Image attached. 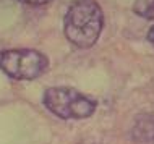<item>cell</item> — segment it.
<instances>
[{
    "instance_id": "6da1fadb",
    "label": "cell",
    "mask_w": 154,
    "mask_h": 144,
    "mask_svg": "<svg viewBox=\"0 0 154 144\" xmlns=\"http://www.w3.org/2000/svg\"><path fill=\"white\" fill-rule=\"evenodd\" d=\"M104 28V13L96 0H75L63 18V32L70 44L78 49H91Z\"/></svg>"
},
{
    "instance_id": "7a4b0ae2",
    "label": "cell",
    "mask_w": 154,
    "mask_h": 144,
    "mask_svg": "<svg viewBox=\"0 0 154 144\" xmlns=\"http://www.w3.org/2000/svg\"><path fill=\"white\" fill-rule=\"evenodd\" d=\"M42 104L54 115L63 120H81L91 117L97 109V100L94 97L83 94L75 88L57 86L45 89Z\"/></svg>"
},
{
    "instance_id": "3957f363",
    "label": "cell",
    "mask_w": 154,
    "mask_h": 144,
    "mask_svg": "<svg viewBox=\"0 0 154 144\" xmlns=\"http://www.w3.org/2000/svg\"><path fill=\"white\" fill-rule=\"evenodd\" d=\"M0 70L13 80H36L49 70V58L34 49H8L0 52Z\"/></svg>"
},
{
    "instance_id": "277c9868",
    "label": "cell",
    "mask_w": 154,
    "mask_h": 144,
    "mask_svg": "<svg viewBox=\"0 0 154 144\" xmlns=\"http://www.w3.org/2000/svg\"><path fill=\"white\" fill-rule=\"evenodd\" d=\"M131 136L138 142H148L154 139V113L140 115L135 120Z\"/></svg>"
},
{
    "instance_id": "5b68a950",
    "label": "cell",
    "mask_w": 154,
    "mask_h": 144,
    "mask_svg": "<svg viewBox=\"0 0 154 144\" xmlns=\"http://www.w3.org/2000/svg\"><path fill=\"white\" fill-rule=\"evenodd\" d=\"M133 11L141 18H154V0H135Z\"/></svg>"
},
{
    "instance_id": "8992f818",
    "label": "cell",
    "mask_w": 154,
    "mask_h": 144,
    "mask_svg": "<svg viewBox=\"0 0 154 144\" xmlns=\"http://www.w3.org/2000/svg\"><path fill=\"white\" fill-rule=\"evenodd\" d=\"M20 2L26 3V5H29V7H42V5L51 3L52 0H20Z\"/></svg>"
},
{
    "instance_id": "52a82bcc",
    "label": "cell",
    "mask_w": 154,
    "mask_h": 144,
    "mask_svg": "<svg viewBox=\"0 0 154 144\" xmlns=\"http://www.w3.org/2000/svg\"><path fill=\"white\" fill-rule=\"evenodd\" d=\"M146 39H148V42H151L152 46H154V26L149 28V31H148V34H146Z\"/></svg>"
},
{
    "instance_id": "ba28073f",
    "label": "cell",
    "mask_w": 154,
    "mask_h": 144,
    "mask_svg": "<svg viewBox=\"0 0 154 144\" xmlns=\"http://www.w3.org/2000/svg\"><path fill=\"white\" fill-rule=\"evenodd\" d=\"M15 0H0V5H8V3H13Z\"/></svg>"
},
{
    "instance_id": "9c48e42d",
    "label": "cell",
    "mask_w": 154,
    "mask_h": 144,
    "mask_svg": "<svg viewBox=\"0 0 154 144\" xmlns=\"http://www.w3.org/2000/svg\"><path fill=\"white\" fill-rule=\"evenodd\" d=\"M152 141H154V139H152Z\"/></svg>"
}]
</instances>
